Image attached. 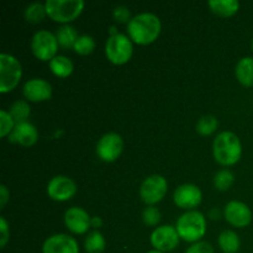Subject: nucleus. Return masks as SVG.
Masks as SVG:
<instances>
[{"mask_svg": "<svg viewBox=\"0 0 253 253\" xmlns=\"http://www.w3.org/2000/svg\"><path fill=\"white\" fill-rule=\"evenodd\" d=\"M162 24L160 17L152 12L135 15L127 24V35L131 41L141 46L153 43L160 37Z\"/></svg>", "mask_w": 253, "mask_h": 253, "instance_id": "f257e3e1", "label": "nucleus"}, {"mask_svg": "<svg viewBox=\"0 0 253 253\" xmlns=\"http://www.w3.org/2000/svg\"><path fill=\"white\" fill-rule=\"evenodd\" d=\"M214 160L224 167L235 166L242 157V143L239 136L230 131H222L212 142Z\"/></svg>", "mask_w": 253, "mask_h": 253, "instance_id": "f03ea898", "label": "nucleus"}, {"mask_svg": "<svg viewBox=\"0 0 253 253\" xmlns=\"http://www.w3.org/2000/svg\"><path fill=\"white\" fill-rule=\"evenodd\" d=\"M175 229H177L180 240L189 242V244H195V242L202 241V239L207 234V217L198 210L185 211L184 214L178 217L177 222H175Z\"/></svg>", "mask_w": 253, "mask_h": 253, "instance_id": "7ed1b4c3", "label": "nucleus"}, {"mask_svg": "<svg viewBox=\"0 0 253 253\" xmlns=\"http://www.w3.org/2000/svg\"><path fill=\"white\" fill-rule=\"evenodd\" d=\"M47 17L63 25H69L83 12L85 2L83 0H47Z\"/></svg>", "mask_w": 253, "mask_h": 253, "instance_id": "20e7f679", "label": "nucleus"}, {"mask_svg": "<svg viewBox=\"0 0 253 253\" xmlns=\"http://www.w3.org/2000/svg\"><path fill=\"white\" fill-rule=\"evenodd\" d=\"M105 56L115 66H123L131 59L133 54V42L125 34L109 36L105 42Z\"/></svg>", "mask_w": 253, "mask_h": 253, "instance_id": "39448f33", "label": "nucleus"}, {"mask_svg": "<svg viewBox=\"0 0 253 253\" xmlns=\"http://www.w3.org/2000/svg\"><path fill=\"white\" fill-rule=\"evenodd\" d=\"M22 78V66L19 59L9 53L0 54V93L7 94L19 85Z\"/></svg>", "mask_w": 253, "mask_h": 253, "instance_id": "423d86ee", "label": "nucleus"}, {"mask_svg": "<svg viewBox=\"0 0 253 253\" xmlns=\"http://www.w3.org/2000/svg\"><path fill=\"white\" fill-rule=\"evenodd\" d=\"M31 52L39 61L51 62L57 56L58 51V40L56 34H52L47 30H40L34 34L31 39Z\"/></svg>", "mask_w": 253, "mask_h": 253, "instance_id": "0eeeda50", "label": "nucleus"}, {"mask_svg": "<svg viewBox=\"0 0 253 253\" xmlns=\"http://www.w3.org/2000/svg\"><path fill=\"white\" fill-rule=\"evenodd\" d=\"M168 192V182L163 175L152 174L146 178L140 187V198L147 207H155L165 199Z\"/></svg>", "mask_w": 253, "mask_h": 253, "instance_id": "6e6552de", "label": "nucleus"}, {"mask_svg": "<svg viewBox=\"0 0 253 253\" xmlns=\"http://www.w3.org/2000/svg\"><path fill=\"white\" fill-rule=\"evenodd\" d=\"M96 156L103 162H115L124 151V140L119 133L108 132L99 138L96 143Z\"/></svg>", "mask_w": 253, "mask_h": 253, "instance_id": "1a4fd4ad", "label": "nucleus"}, {"mask_svg": "<svg viewBox=\"0 0 253 253\" xmlns=\"http://www.w3.org/2000/svg\"><path fill=\"white\" fill-rule=\"evenodd\" d=\"M151 245L153 250H157L163 253L174 251L180 242V237L178 235L175 226L172 225H162L156 227L150 237Z\"/></svg>", "mask_w": 253, "mask_h": 253, "instance_id": "9d476101", "label": "nucleus"}, {"mask_svg": "<svg viewBox=\"0 0 253 253\" xmlns=\"http://www.w3.org/2000/svg\"><path fill=\"white\" fill-rule=\"evenodd\" d=\"M46 190L49 199L63 203L71 200L77 194V184L67 175H56L49 180Z\"/></svg>", "mask_w": 253, "mask_h": 253, "instance_id": "9b49d317", "label": "nucleus"}, {"mask_svg": "<svg viewBox=\"0 0 253 253\" xmlns=\"http://www.w3.org/2000/svg\"><path fill=\"white\" fill-rule=\"evenodd\" d=\"M173 202L183 210H195L203 202V192L198 185L185 183L179 185L173 193Z\"/></svg>", "mask_w": 253, "mask_h": 253, "instance_id": "f8f14e48", "label": "nucleus"}, {"mask_svg": "<svg viewBox=\"0 0 253 253\" xmlns=\"http://www.w3.org/2000/svg\"><path fill=\"white\" fill-rule=\"evenodd\" d=\"M225 220L229 222L231 226L237 229H244L247 227L252 222V211L247 204L240 200H231L227 203L224 208Z\"/></svg>", "mask_w": 253, "mask_h": 253, "instance_id": "ddd939ff", "label": "nucleus"}, {"mask_svg": "<svg viewBox=\"0 0 253 253\" xmlns=\"http://www.w3.org/2000/svg\"><path fill=\"white\" fill-rule=\"evenodd\" d=\"M64 225L74 235H85L91 227V216L86 210L79 207H72L66 210L63 216Z\"/></svg>", "mask_w": 253, "mask_h": 253, "instance_id": "4468645a", "label": "nucleus"}, {"mask_svg": "<svg viewBox=\"0 0 253 253\" xmlns=\"http://www.w3.org/2000/svg\"><path fill=\"white\" fill-rule=\"evenodd\" d=\"M52 85L43 78H32L22 86V94L30 103H42L51 99Z\"/></svg>", "mask_w": 253, "mask_h": 253, "instance_id": "2eb2a0df", "label": "nucleus"}, {"mask_svg": "<svg viewBox=\"0 0 253 253\" xmlns=\"http://www.w3.org/2000/svg\"><path fill=\"white\" fill-rule=\"evenodd\" d=\"M42 253H79V245L71 235L56 234L44 240Z\"/></svg>", "mask_w": 253, "mask_h": 253, "instance_id": "dca6fc26", "label": "nucleus"}, {"mask_svg": "<svg viewBox=\"0 0 253 253\" xmlns=\"http://www.w3.org/2000/svg\"><path fill=\"white\" fill-rule=\"evenodd\" d=\"M9 142L20 145L22 147H31L39 140V131L36 126L30 121L20 123L15 125V128L7 137Z\"/></svg>", "mask_w": 253, "mask_h": 253, "instance_id": "f3484780", "label": "nucleus"}, {"mask_svg": "<svg viewBox=\"0 0 253 253\" xmlns=\"http://www.w3.org/2000/svg\"><path fill=\"white\" fill-rule=\"evenodd\" d=\"M235 74L241 85L246 88L253 86V58L252 57H244L236 64Z\"/></svg>", "mask_w": 253, "mask_h": 253, "instance_id": "a211bd4d", "label": "nucleus"}, {"mask_svg": "<svg viewBox=\"0 0 253 253\" xmlns=\"http://www.w3.org/2000/svg\"><path fill=\"white\" fill-rule=\"evenodd\" d=\"M208 6L217 16L231 17L240 10V2L237 0H210Z\"/></svg>", "mask_w": 253, "mask_h": 253, "instance_id": "6ab92c4d", "label": "nucleus"}, {"mask_svg": "<svg viewBox=\"0 0 253 253\" xmlns=\"http://www.w3.org/2000/svg\"><path fill=\"white\" fill-rule=\"evenodd\" d=\"M49 69L53 73V76L58 77V78H68L72 76L74 71V64L71 59L63 54H57L51 62H48Z\"/></svg>", "mask_w": 253, "mask_h": 253, "instance_id": "aec40b11", "label": "nucleus"}, {"mask_svg": "<svg viewBox=\"0 0 253 253\" xmlns=\"http://www.w3.org/2000/svg\"><path fill=\"white\" fill-rule=\"evenodd\" d=\"M217 245L224 253H237L241 247V240L235 231L225 230L217 237Z\"/></svg>", "mask_w": 253, "mask_h": 253, "instance_id": "412c9836", "label": "nucleus"}, {"mask_svg": "<svg viewBox=\"0 0 253 253\" xmlns=\"http://www.w3.org/2000/svg\"><path fill=\"white\" fill-rule=\"evenodd\" d=\"M56 37L58 40V43L62 48L69 49L74 48V44L78 41L79 35L76 27L72 25H62L56 32Z\"/></svg>", "mask_w": 253, "mask_h": 253, "instance_id": "4be33fe9", "label": "nucleus"}, {"mask_svg": "<svg viewBox=\"0 0 253 253\" xmlns=\"http://www.w3.org/2000/svg\"><path fill=\"white\" fill-rule=\"evenodd\" d=\"M84 249L88 253H103L106 249V240L99 230L89 232L84 241Z\"/></svg>", "mask_w": 253, "mask_h": 253, "instance_id": "5701e85b", "label": "nucleus"}, {"mask_svg": "<svg viewBox=\"0 0 253 253\" xmlns=\"http://www.w3.org/2000/svg\"><path fill=\"white\" fill-rule=\"evenodd\" d=\"M47 16L46 5L40 1H34L24 10V17L30 24H40Z\"/></svg>", "mask_w": 253, "mask_h": 253, "instance_id": "b1692460", "label": "nucleus"}, {"mask_svg": "<svg viewBox=\"0 0 253 253\" xmlns=\"http://www.w3.org/2000/svg\"><path fill=\"white\" fill-rule=\"evenodd\" d=\"M9 113L11 114L12 119L15 120V123H25V121H29L30 114H31V108H30V104L27 103V100H16L9 109Z\"/></svg>", "mask_w": 253, "mask_h": 253, "instance_id": "393cba45", "label": "nucleus"}, {"mask_svg": "<svg viewBox=\"0 0 253 253\" xmlns=\"http://www.w3.org/2000/svg\"><path fill=\"white\" fill-rule=\"evenodd\" d=\"M219 127V121L214 115H204L197 124V132L202 136H210Z\"/></svg>", "mask_w": 253, "mask_h": 253, "instance_id": "a878e982", "label": "nucleus"}, {"mask_svg": "<svg viewBox=\"0 0 253 253\" xmlns=\"http://www.w3.org/2000/svg\"><path fill=\"white\" fill-rule=\"evenodd\" d=\"M235 175L230 169H221L215 174L214 177V185L220 192H226L234 185Z\"/></svg>", "mask_w": 253, "mask_h": 253, "instance_id": "bb28decb", "label": "nucleus"}, {"mask_svg": "<svg viewBox=\"0 0 253 253\" xmlns=\"http://www.w3.org/2000/svg\"><path fill=\"white\" fill-rule=\"evenodd\" d=\"M95 40L90 36V35H82L79 36L78 41L74 44V52L81 56H88V54L93 53L95 49Z\"/></svg>", "mask_w": 253, "mask_h": 253, "instance_id": "cd10ccee", "label": "nucleus"}, {"mask_svg": "<svg viewBox=\"0 0 253 253\" xmlns=\"http://www.w3.org/2000/svg\"><path fill=\"white\" fill-rule=\"evenodd\" d=\"M15 125H16V123L12 119L11 114L1 109L0 110V137H9V135L15 128Z\"/></svg>", "mask_w": 253, "mask_h": 253, "instance_id": "c85d7f7f", "label": "nucleus"}, {"mask_svg": "<svg viewBox=\"0 0 253 253\" xmlns=\"http://www.w3.org/2000/svg\"><path fill=\"white\" fill-rule=\"evenodd\" d=\"M161 211L156 207H147L142 212V221L146 226L155 227L161 222Z\"/></svg>", "mask_w": 253, "mask_h": 253, "instance_id": "c756f323", "label": "nucleus"}, {"mask_svg": "<svg viewBox=\"0 0 253 253\" xmlns=\"http://www.w3.org/2000/svg\"><path fill=\"white\" fill-rule=\"evenodd\" d=\"M113 17L118 24H126V22H130V20L132 19L131 17V12L128 10V7L124 6V5H119V6H115V9L113 10Z\"/></svg>", "mask_w": 253, "mask_h": 253, "instance_id": "7c9ffc66", "label": "nucleus"}, {"mask_svg": "<svg viewBox=\"0 0 253 253\" xmlns=\"http://www.w3.org/2000/svg\"><path fill=\"white\" fill-rule=\"evenodd\" d=\"M185 253H215V251L211 244L207 241H199L190 245Z\"/></svg>", "mask_w": 253, "mask_h": 253, "instance_id": "2f4dec72", "label": "nucleus"}, {"mask_svg": "<svg viewBox=\"0 0 253 253\" xmlns=\"http://www.w3.org/2000/svg\"><path fill=\"white\" fill-rule=\"evenodd\" d=\"M10 240V226L4 216L0 217V247L5 249Z\"/></svg>", "mask_w": 253, "mask_h": 253, "instance_id": "473e14b6", "label": "nucleus"}, {"mask_svg": "<svg viewBox=\"0 0 253 253\" xmlns=\"http://www.w3.org/2000/svg\"><path fill=\"white\" fill-rule=\"evenodd\" d=\"M10 198V192L6 188V185L1 184L0 185V209H4L6 203L9 202Z\"/></svg>", "mask_w": 253, "mask_h": 253, "instance_id": "72a5a7b5", "label": "nucleus"}, {"mask_svg": "<svg viewBox=\"0 0 253 253\" xmlns=\"http://www.w3.org/2000/svg\"><path fill=\"white\" fill-rule=\"evenodd\" d=\"M103 226V219L100 216H91V227L94 230H99Z\"/></svg>", "mask_w": 253, "mask_h": 253, "instance_id": "f704fd0d", "label": "nucleus"}, {"mask_svg": "<svg viewBox=\"0 0 253 253\" xmlns=\"http://www.w3.org/2000/svg\"><path fill=\"white\" fill-rule=\"evenodd\" d=\"M220 215H221V211H220L217 208H214L209 211V217L211 220H219L220 219Z\"/></svg>", "mask_w": 253, "mask_h": 253, "instance_id": "c9c22d12", "label": "nucleus"}, {"mask_svg": "<svg viewBox=\"0 0 253 253\" xmlns=\"http://www.w3.org/2000/svg\"><path fill=\"white\" fill-rule=\"evenodd\" d=\"M118 30H116V26H111L109 29V36H114V35H118Z\"/></svg>", "mask_w": 253, "mask_h": 253, "instance_id": "e433bc0d", "label": "nucleus"}, {"mask_svg": "<svg viewBox=\"0 0 253 253\" xmlns=\"http://www.w3.org/2000/svg\"><path fill=\"white\" fill-rule=\"evenodd\" d=\"M147 253H163V252H161V251H157V250H151V251H148Z\"/></svg>", "mask_w": 253, "mask_h": 253, "instance_id": "4c0bfd02", "label": "nucleus"}, {"mask_svg": "<svg viewBox=\"0 0 253 253\" xmlns=\"http://www.w3.org/2000/svg\"><path fill=\"white\" fill-rule=\"evenodd\" d=\"M251 46H252V49H253V39H252V43H251Z\"/></svg>", "mask_w": 253, "mask_h": 253, "instance_id": "58836bf2", "label": "nucleus"}]
</instances>
